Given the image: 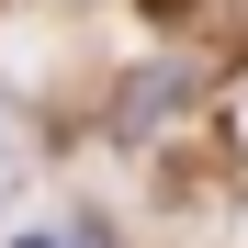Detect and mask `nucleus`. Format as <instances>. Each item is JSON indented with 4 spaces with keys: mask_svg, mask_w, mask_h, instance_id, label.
Instances as JSON below:
<instances>
[{
    "mask_svg": "<svg viewBox=\"0 0 248 248\" xmlns=\"http://www.w3.org/2000/svg\"><path fill=\"white\" fill-rule=\"evenodd\" d=\"M136 12H147V23H181V12H203V0H136Z\"/></svg>",
    "mask_w": 248,
    "mask_h": 248,
    "instance_id": "f257e3e1",
    "label": "nucleus"
},
{
    "mask_svg": "<svg viewBox=\"0 0 248 248\" xmlns=\"http://www.w3.org/2000/svg\"><path fill=\"white\" fill-rule=\"evenodd\" d=\"M12 158H23V147H12V136H0V192H12V181H23V170H12Z\"/></svg>",
    "mask_w": 248,
    "mask_h": 248,
    "instance_id": "f03ea898",
    "label": "nucleus"
}]
</instances>
